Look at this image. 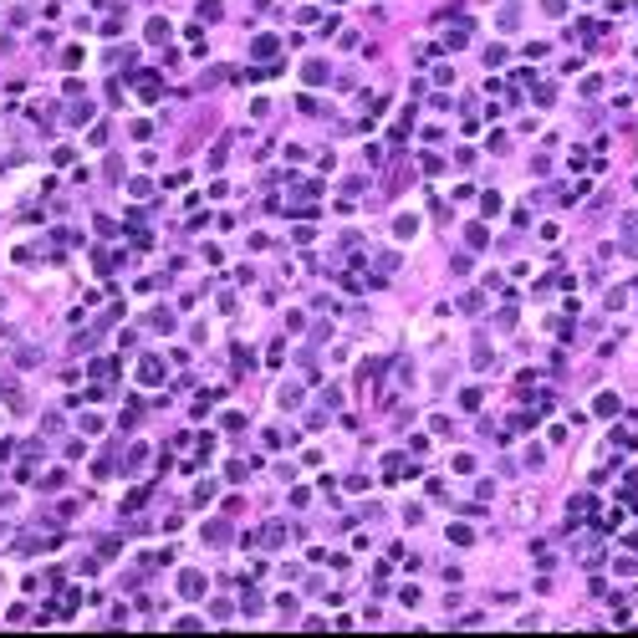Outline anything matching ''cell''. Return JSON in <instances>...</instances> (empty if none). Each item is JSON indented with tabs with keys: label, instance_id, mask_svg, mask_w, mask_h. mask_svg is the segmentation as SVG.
Listing matches in <instances>:
<instances>
[{
	"label": "cell",
	"instance_id": "cell-1",
	"mask_svg": "<svg viewBox=\"0 0 638 638\" xmlns=\"http://www.w3.org/2000/svg\"><path fill=\"white\" fill-rule=\"evenodd\" d=\"M179 593H184V598H204V577H199V572H184V577H179Z\"/></svg>",
	"mask_w": 638,
	"mask_h": 638
}]
</instances>
